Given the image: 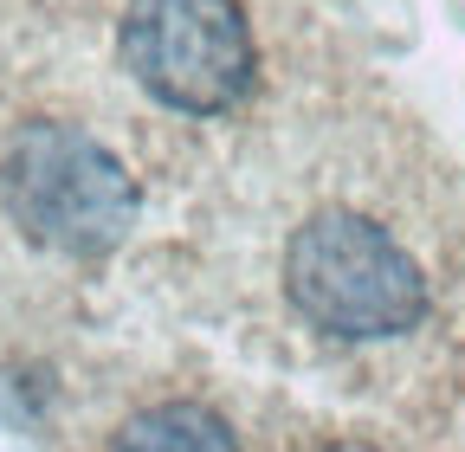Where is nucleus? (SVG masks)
<instances>
[{"label":"nucleus","mask_w":465,"mask_h":452,"mask_svg":"<svg viewBox=\"0 0 465 452\" xmlns=\"http://www.w3.org/2000/svg\"><path fill=\"white\" fill-rule=\"evenodd\" d=\"M284 291L336 343H381L427 317V271L388 226L362 213H311L284 246Z\"/></svg>","instance_id":"1"},{"label":"nucleus","mask_w":465,"mask_h":452,"mask_svg":"<svg viewBox=\"0 0 465 452\" xmlns=\"http://www.w3.org/2000/svg\"><path fill=\"white\" fill-rule=\"evenodd\" d=\"M0 213L45 252L104 259L136 226V182L97 136L72 123H26L0 149Z\"/></svg>","instance_id":"2"},{"label":"nucleus","mask_w":465,"mask_h":452,"mask_svg":"<svg viewBox=\"0 0 465 452\" xmlns=\"http://www.w3.org/2000/svg\"><path fill=\"white\" fill-rule=\"evenodd\" d=\"M116 45L130 78L182 117H213L252 91V26L240 0H130Z\"/></svg>","instance_id":"3"},{"label":"nucleus","mask_w":465,"mask_h":452,"mask_svg":"<svg viewBox=\"0 0 465 452\" xmlns=\"http://www.w3.org/2000/svg\"><path fill=\"white\" fill-rule=\"evenodd\" d=\"M110 452H240V439L201 401H162V408L130 414L124 433L110 439Z\"/></svg>","instance_id":"4"},{"label":"nucleus","mask_w":465,"mask_h":452,"mask_svg":"<svg viewBox=\"0 0 465 452\" xmlns=\"http://www.w3.org/2000/svg\"><path fill=\"white\" fill-rule=\"evenodd\" d=\"M317 452H375L369 439H330V446H317Z\"/></svg>","instance_id":"5"}]
</instances>
